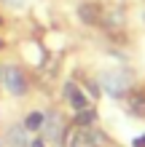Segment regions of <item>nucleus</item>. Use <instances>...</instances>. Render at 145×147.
Here are the masks:
<instances>
[{"label": "nucleus", "instance_id": "6", "mask_svg": "<svg viewBox=\"0 0 145 147\" xmlns=\"http://www.w3.org/2000/svg\"><path fill=\"white\" fill-rule=\"evenodd\" d=\"M5 142H8V147H24V142H27V139H24V131L16 126V128H11V131H8Z\"/></svg>", "mask_w": 145, "mask_h": 147}, {"label": "nucleus", "instance_id": "7", "mask_svg": "<svg viewBox=\"0 0 145 147\" xmlns=\"http://www.w3.org/2000/svg\"><path fill=\"white\" fill-rule=\"evenodd\" d=\"M43 112H30V118H27V123H24V126H27V128H40V126H43Z\"/></svg>", "mask_w": 145, "mask_h": 147}, {"label": "nucleus", "instance_id": "2", "mask_svg": "<svg viewBox=\"0 0 145 147\" xmlns=\"http://www.w3.org/2000/svg\"><path fill=\"white\" fill-rule=\"evenodd\" d=\"M0 80L8 88V94H14V96H22L24 94V78H22V72L16 67H3L0 70Z\"/></svg>", "mask_w": 145, "mask_h": 147}, {"label": "nucleus", "instance_id": "10", "mask_svg": "<svg viewBox=\"0 0 145 147\" xmlns=\"http://www.w3.org/2000/svg\"><path fill=\"white\" fill-rule=\"evenodd\" d=\"M32 147H46V142H43V139H35V142H32Z\"/></svg>", "mask_w": 145, "mask_h": 147}, {"label": "nucleus", "instance_id": "9", "mask_svg": "<svg viewBox=\"0 0 145 147\" xmlns=\"http://www.w3.org/2000/svg\"><path fill=\"white\" fill-rule=\"evenodd\" d=\"M83 19H89V22H94V5H86V8H83Z\"/></svg>", "mask_w": 145, "mask_h": 147}, {"label": "nucleus", "instance_id": "4", "mask_svg": "<svg viewBox=\"0 0 145 147\" xmlns=\"http://www.w3.org/2000/svg\"><path fill=\"white\" fill-rule=\"evenodd\" d=\"M99 144V134L89 131V128H81L70 136V147H97Z\"/></svg>", "mask_w": 145, "mask_h": 147}, {"label": "nucleus", "instance_id": "8", "mask_svg": "<svg viewBox=\"0 0 145 147\" xmlns=\"http://www.w3.org/2000/svg\"><path fill=\"white\" fill-rule=\"evenodd\" d=\"M78 112H81V115H78V123L81 126H89L91 120H94V112H91V110H78Z\"/></svg>", "mask_w": 145, "mask_h": 147}, {"label": "nucleus", "instance_id": "3", "mask_svg": "<svg viewBox=\"0 0 145 147\" xmlns=\"http://www.w3.org/2000/svg\"><path fill=\"white\" fill-rule=\"evenodd\" d=\"M43 136H48V142L59 144L62 142V118L57 115V112H48V115L43 118Z\"/></svg>", "mask_w": 145, "mask_h": 147}, {"label": "nucleus", "instance_id": "11", "mask_svg": "<svg viewBox=\"0 0 145 147\" xmlns=\"http://www.w3.org/2000/svg\"><path fill=\"white\" fill-rule=\"evenodd\" d=\"M134 144H137V147H145V139H137V142H134Z\"/></svg>", "mask_w": 145, "mask_h": 147}, {"label": "nucleus", "instance_id": "5", "mask_svg": "<svg viewBox=\"0 0 145 147\" xmlns=\"http://www.w3.org/2000/svg\"><path fill=\"white\" fill-rule=\"evenodd\" d=\"M65 96L70 99V105H73L75 110H86V96H83L73 83H65Z\"/></svg>", "mask_w": 145, "mask_h": 147}, {"label": "nucleus", "instance_id": "1", "mask_svg": "<svg viewBox=\"0 0 145 147\" xmlns=\"http://www.w3.org/2000/svg\"><path fill=\"white\" fill-rule=\"evenodd\" d=\"M99 86L105 88V94H108V96H124V94H126V88H129V75H126V72H118V70L102 72Z\"/></svg>", "mask_w": 145, "mask_h": 147}]
</instances>
